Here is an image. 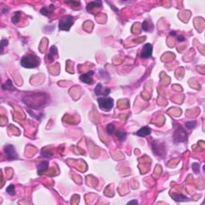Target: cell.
Instances as JSON below:
<instances>
[{"label": "cell", "mask_w": 205, "mask_h": 205, "mask_svg": "<svg viewBox=\"0 0 205 205\" xmlns=\"http://www.w3.org/2000/svg\"><path fill=\"white\" fill-rule=\"evenodd\" d=\"M20 63L22 67L26 68H35L39 65L40 59L37 55L31 54L22 57Z\"/></svg>", "instance_id": "1"}, {"label": "cell", "mask_w": 205, "mask_h": 205, "mask_svg": "<svg viewBox=\"0 0 205 205\" xmlns=\"http://www.w3.org/2000/svg\"><path fill=\"white\" fill-rule=\"evenodd\" d=\"M171 35H172V36H176V33L175 32V31H172V32H171Z\"/></svg>", "instance_id": "28"}, {"label": "cell", "mask_w": 205, "mask_h": 205, "mask_svg": "<svg viewBox=\"0 0 205 205\" xmlns=\"http://www.w3.org/2000/svg\"><path fill=\"white\" fill-rule=\"evenodd\" d=\"M47 168H48V161H43L38 166V173L42 174Z\"/></svg>", "instance_id": "10"}, {"label": "cell", "mask_w": 205, "mask_h": 205, "mask_svg": "<svg viewBox=\"0 0 205 205\" xmlns=\"http://www.w3.org/2000/svg\"><path fill=\"white\" fill-rule=\"evenodd\" d=\"M6 192L11 196H14L15 194V187H14V185L10 184V186H8V187L6 188Z\"/></svg>", "instance_id": "14"}, {"label": "cell", "mask_w": 205, "mask_h": 205, "mask_svg": "<svg viewBox=\"0 0 205 205\" xmlns=\"http://www.w3.org/2000/svg\"><path fill=\"white\" fill-rule=\"evenodd\" d=\"M192 171L195 173H198L199 172V171H200V165H199V164H197V163H194V164H192Z\"/></svg>", "instance_id": "20"}, {"label": "cell", "mask_w": 205, "mask_h": 205, "mask_svg": "<svg viewBox=\"0 0 205 205\" xmlns=\"http://www.w3.org/2000/svg\"><path fill=\"white\" fill-rule=\"evenodd\" d=\"M137 204L138 202H137V200H132V201H130V202L127 203V204Z\"/></svg>", "instance_id": "27"}, {"label": "cell", "mask_w": 205, "mask_h": 205, "mask_svg": "<svg viewBox=\"0 0 205 205\" xmlns=\"http://www.w3.org/2000/svg\"><path fill=\"white\" fill-rule=\"evenodd\" d=\"M115 135L119 139L120 141H124L127 138V133L124 132L123 131H115Z\"/></svg>", "instance_id": "12"}, {"label": "cell", "mask_w": 205, "mask_h": 205, "mask_svg": "<svg viewBox=\"0 0 205 205\" xmlns=\"http://www.w3.org/2000/svg\"><path fill=\"white\" fill-rule=\"evenodd\" d=\"M172 196L173 197V199L176 201H185V200H188V197L182 196V195H179V194H173V195H172Z\"/></svg>", "instance_id": "13"}, {"label": "cell", "mask_w": 205, "mask_h": 205, "mask_svg": "<svg viewBox=\"0 0 205 205\" xmlns=\"http://www.w3.org/2000/svg\"><path fill=\"white\" fill-rule=\"evenodd\" d=\"M196 126V121H191V122L186 123V127L189 129H192Z\"/></svg>", "instance_id": "19"}, {"label": "cell", "mask_w": 205, "mask_h": 205, "mask_svg": "<svg viewBox=\"0 0 205 205\" xmlns=\"http://www.w3.org/2000/svg\"><path fill=\"white\" fill-rule=\"evenodd\" d=\"M2 88L3 89H9V88H11V89H14V87H13V85H12V82H11V80H10V79H8L7 80V82L5 83L4 85H2Z\"/></svg>", "instance_id": "17"}, {"label": "cell", "mask_w": 205, "mask_h": 205, "mask_svg": "<svg viewBox=\"0 0 205 205\" xmlns=\"http://www.w3.org/2000/svg\"><path fill=\"white\" fill-rule=\"evenodd\" d=\"M74 17L71 15H65L61 18L59 21V27L62 31H68L71 27V26L74 24Z\"/></svg>", "instance_id": "2"}, {"label": "cell", "mask_w": 205, "mask_h": 205, "mask_svg": "<svg viewBox=\"0 0 205 205\" xmlns=\"http://www.w3.org/2000/svg\"><path fill=\"white\" fill-rule=\"evenodd\" d=\"M55 10V6L54 5H50L49 6H45L43 7L40 10V13L42 14H43L45 16H50L51 14H52L53 10Z\"/></svg>", "instance_id": "8"}, {"label": "cell", "mask_w": 205, "mask_h": 205, "mask_svg": "<svg viewBox=\"0 0 205 205\" xmlns=\"http://www.w3.org/2000/svg\"><path fill=\"white\" fill-rule=\"evenodd\" d=\"M100 75H101L103 78H107V79H110L109 75H108V73H107V71H100Z\"/></svg>", "instance_id": "22"}, {"label": "cell", "mask_w": 205, "mask_h": 205, "mask_svg": "<svg viewBox=\"0 0 205 205\" xmlns=\"http://www.w3.org/2000/svg\"><path fill=\"white\" fill-rule=\"evenodd\" d=\"M58 54V50H57V48L55 46H52L51 48H50V52H49V55H48V58L50 59V61H53V59H54V57L55 55H56Z\"/></svg>", "instance_id": "11"}, {"label": "cell", "mask_w": 205, "mask_h": 205, "mask_svg": "<svg viewBox=\"0 0 205 205\" xmlns=\"http://www.w3.org/2000/svg\"><path fill=\"white\" fill-rule=\"evenodd\" d=\"M7 44H8V41H7L6 39H2V41H1V47H2V50H3V47H4L5 46H6Z\"/></svg>", "instance_id": "24"}, {"label": "cell", "mask_w": 205, "mask_h": 205, "mask_svg": "<svg viewBox=\"0 0 205 205\" xmlns=\"http://www.w3.org/2000/svg\"><path fill=\"white\" fill-rule=\"evenodd\" d=\"M102 6V2L101 1H94L87 4V11H92L93 8L96 7H100Z\"/></svg>", "instance_id": "9"}, {"label": "cell", "mask_w": 205, "mask_h": 205, "mask_svg": "<svg viewBox=\"0 0 205 205\" xmlns=\"http://www.w3.org/2000/svg\"><path fill=\"white\" fill-rule=\"evenodd\" d=\"M98 103L100 107L102 110H104V111H110L114 106V100L111 98H99L98 100Z\"/></svg>", "instance_id": "3"}, {"label": "cell", "mask_w": 205, "mask_h": 205, "mask_svg": "<svg viewBox=\"0 0 205 205\" xmlns=\"http://www.w3.org/2000/svg\"><path fill=\"white\" fill-rule=\"evenodd\" d=\"M93 75H94V71H89L88 72H87V73L81 75L79 79H80V80L82 82L87 83V84H91V83H92L93 82V79H92Z\"/></svg>", "instance_id": "6"}, {"label": "cell", "mask_w": 205, "mask_h": 205, "mask_svg": "<svg viewBox=\"0 0 205 205\" xmlns=\"http://www.w3.org/2000/svg\"><path fill=\"white\" fill-rule=\"evenodd\" d=\"M4 151L8 160H14V159H18V154L13 145H7L5 147Z\"/></svg>", "instance_id": "4"}, {"label": "cell", "mask_w": 205, "mask_h": 205, "mask_svg": "<svg viewBox=\"0 0 205 205\" xmlns=\"http://www.w3.org/2000/svg\"><path fill=\"white\" fill-rule=\"evenodd\" d=\"M115 126L112 123H109L107 126V133L108 135H112L115 133Z\"/></svg>", "instance_id": "16"}, {"label": "cell", "mask_w": 205, "mask_h": 205, "mask_svg": "<svg viewBox=\"0 0 205 205\" xmlns=\"http://www.w3.org/2000/svg\"><path fill=\"white\" fill-rule=\"evenodd\" d=\"M177 40L179 42H184V41H185V37L183 36V35L177 36Z\"/></svg>", "instance_id": "25"}, {"label": "cell", "mask_w": 205, "mask_h": 205, "mask_svg": "<svg viewBox=\"0 0 205 205\" xmlns=\"http://www.w3.org/2000/svg\"><path fill=\"white\" fill-rule=\"evenodd\" d=\"M41 154H42V155H43V156H45V157H47V158H51V157H52V155H53L52 153L50 152V151H44V150L42 151Z\"/></svg>", "instance_id": "21"}, {"label": "cell", "mask_w": 205, "mask_h": 205, "mask_svg": "<svg viewBox=\"0 0 205 205\" xmlns=\"http://www.w3.org/2000/svg\"><path fill=\"white\" fill-rule=\"evenodd\" d=\"M151 132V130L149 127H143L142 128H140L139 130L136 132V135L139 136H141V137H146V136L149 135Z\"/></svg>", "instance_id": "7"}, {"label": "cell", "mask_w": 205, "mask_h": 205, "mask_svg": "<svg viewBox=\"0 0 205 205\" xmlns=\"http://www.w3.org/2000/svg\"><path fill=\"white\" fill-rule=\"evenodd\" d=\"M101 88H102V84L101 83H98L96 89H95V92H96V96H101L102 92H101Z\"/></svg>", "instance_id": "18"}, {"label": "cell", "mask_w": 205, "mask_h": 205, "mask_svg": "<svg viewBox=\"0 0 205 205\" xmlns=\"http://www.w3.org/2000/svg\"><path fill=\"white\" fill-rule=\"evenodd\" d=\"M66 3H68V4H71V5H75V6H77V5H79V2H65Z\"/></svg>", "instance_id": "26"}, {"label": "cell", "mask_w": 205, "mask_h": 205, "mask_svg": "<svg viewBox=\"0 0 205 205\" xmlns=\"http://www.w3.org/2000/svg\"><path fill=\"white\" fill-rule=\"evenodd\" d=\"M142 28L143 30H144V31H148L149 28H148V26H147V21H144L143 22V26H142Z\"/></svg>", "instance_id": "23"}, {"label": "cell", "mask_w": 205, "mask_h": 205, "mask_svg": "<svg viewBox=\"0 0 205 205\" xmlns=\"http://www.w3.org/2000/svg\"><path fill=\"white\" fill-rule=\"evenodd\" d=\"M152 50H153V47L152 45L150 43H147L143 46L142 51L140 53V57L142 59H147L150 58L152 55Z\"/></svg>", "instance_id": "5"}, {"label": "cell", "mask_w": 205, "mask_h": 205, "mask_svg": "<svg viewBox=\"0 0 205 205\" xmlns=\"http://www.w3.org/2000/svg\"><path fill=\"white\" fill-rule=\"evenodd\" d=\"M20 16H21L20 11H17V12L14 13V16L12 17V22H14V23H17V22H19Z\"/></svg>", "instance_id": "15"}]
</instances>
